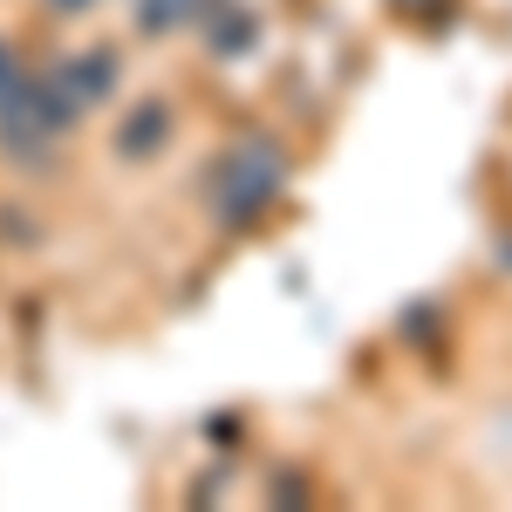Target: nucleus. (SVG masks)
I'll list each match as a JSON object with an SVG mask.
<instances>
[{
    "mask_svg": "<svg viewBox=\"0 0 512 512\" xmlns=\"http://www.w3.org/2000/svg\"><path fill=\"white\" fill-rule=\"evenodd\" d=\"M396 7H437V0H396Z\"/></svg>",
    "mask_w": 512,
    "mask_h": 512,
    "instance_id": "obj_2",
    "label": "nucleus"
},
{
    "mask_svg": "<svg viewBox=\"0 0 512 512\" xmlns=\"http://www.w3.org/2000/svg\"><path fill=\"white\" fill-rule=\"evenodd\" d=\"M280 178H287V158H280L274 137H239L233 151L219 158V171H212V205H219V219H226V226H246L253 212H267V198L280 192Z\"/></svg>",
    "mask_w": 512,
    "mask_h": 512,
    "instance_id": "obj_1",
    "label": "nucleus"
}]
</instances>
